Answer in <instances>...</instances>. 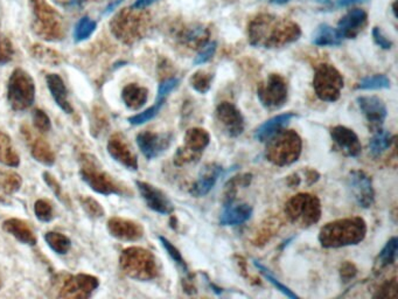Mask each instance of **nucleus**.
Segmentation results:
<instances>
[{
    "instance_id": "obj_1",
    "label": "nucleus",
    "mask_w": 398,
    "mask_h": 299,
    "mask_svg": "<svg viewBox=\"0 0 398 299\" xmlns=\"http://www.w3.org/2000/svg\"><path fill=\"white\" fill-rule=\"evenodd\" d=\"M301 35L299 25L292 20L261 13L248 23V40L262 48H281L296 42Z\"/></svg>"
},
{
    "instance_id": "obj_2",
    "label": "nucleus",
    "mask_w": 398,
    "mask_h": 299,
    "mask_svg": "<svg viewBox=\"0 0 398 299\" xmlns=\"http://www.w3.org/2000/svg\"><path fill=\"white\" fill-rule=\"evenodd\" d=\"M367 235V224L362 218L353 216L335 220L319 231V242L327 249L357 246Z\"/></svg>"
},
{
    "instance_id": "obj_3",
    "label": "nucleus",
    "mask_w": 398,
    "mask_h": 299,
    "mask_svg": "<svg viewBox=\"0 0 398 299\" xmlns=\"http://www.w3.org/2000/svg\"><path fill=\"white\" fill-rule=\"evenodd\" d=\"M151 18L144 10L123 8L110 21L111 33L124 45H133L148 35Z\"/></svg>"
},
{
    "instance_id": "obj_4",
    "label": "nucleus",
    "mask_w": 398,
    "mask_h": 299,
    "mask_svg": "<svg viewBox=\"0 0 398 299\" xmlns=\"http://www.w3.org/2000/svg\"><path fill=\"white\" fill-rule=\"evenodd\" d=\"M33 15L32 30L45 41H61L65 38L66 25L62 15L46 0H30Z\"/></svg>"
},
{
    "instance_id": "obj_5",
    "label": "nucleus",
    "mask_w": 398,
    "mask_h": 299,
    "mask_svg": "<svg viewBox=\"0 0 398 299\" xmlns=\"http://www.w3.org/2000/svg\"><path fill=\"white\" fill-rule=\"evenodd\" d=\"M303 140L293 130L281 129L266 140V158L276 166L292 165L299 160Z\"/></svg>"
},
{
    "instance_id": "obj_6",
    "label": "nucleus",
    "mask_w": 398,
    "mask_h": 299,
    "mask_svg": "<svg viewBox=\"0 0 398 299\" xmlns=\"http://www.w3.org/2000/svg\"><path fill=\"white\" fill-rule=\"evenodd\" d=\"M80 175L82 180L96 193L103 195H124L128 193L126 187L103 170L95 155L89 153L81 155Z\"/></svg>"
},
{
    "instance_id": "obj_7",
    "label": "nucleus",
    "mask_w": 398,
    "mask_h": 299,
    "mask_svg": "<svg viewBox=\"0 0 398 299\" xmlns=\"http://www.w3.org/2000/svg\"><path fill=\"white\" fill-rule=\"evenodd\" d=\"M119 265L126 276L141 282L155 280L159 273L156 256L141 247H130L123 250Z\"/></svg>"
},
{
    "instance_id": "obj_8",
    "label": "nucleus",
    "mask_w": 398,
    "mask_h": 299,
    "mask_svg": "<svg viewBox=\"0 0 398 299\" xmlns=\"http://www.w3.org/2000/svg\"><path fill=\"white\" fill-rule=\"evenodd\" d=\"M285 214L293 224L301 228L311 227L321 218V204L312 194H297L285 204Z\"/></svg>"
},
{
    "instance_id": "obj_9",
    "label": "nucleus",
    "mask_w": 398,
    "mask_h": 299,
    "mask_svg": "<svg viewBox=\"0 0 398 299\" xmlns=\"http://www.w3.org/2000/svg\"><path fill=\"white\" fill-rule=\"evenodd\" d=\"M8 99L14 111H25L35 101L34 80L23 69L13 70L8 84Z\"/></svg>"
},
{
    "instance_id": "obj_10",
    "label": "nucleus",
    "mask_w": 398,
    "mask_h": 299,
    "mask_svg": "<svg viewBox=\"0 0 398 299\" xmlns=\"http://www.w3.org/2000/svg\"><path fill=\"white\" fill-rule=\"evenodd\" d=\"M345 86V81L342 77L341 73L334 66L328 64H323L315 69V77H313V88L315 95L323 102H337L341 91Z\"/></svg>"
},
{
    "instance_id": "obj_11",
    "label": "nucleus",
    "mask_w": 398,
    "mask_h": 299,
    "mask_svg": "<svg viewBox=\"0 0 398 299\" xmlns=\"http://www.w3.org/2000/svg\"><path fill=\"white\" fill-rule=\"evenodd\" d=\"M257 97L266 110L281 109L288 102V82L279 74H270L268 79L258 86Z\"/></svg>"
},
{
    "instance_id": "obj_12",
    "label": "nucleus",
    "mask_w": 398,
    "mask_h": 299,
    "mask_svg": "<svg viewBox=\"0 0 398 299\" xmlns=\"http://www.w3.org/2000/svg\"><path fill=\"white\" fill-rule=\"evenodd\" d=\"M210 143V136L205 129L193 128L187 131L185 135V144L178 148L175 155V164L177 166H182L186 164L197 162L201 157L202 152Z\"/></svg>"
},
{
    "instance_id": "obj_13",
    "label": "nucleus",
    "mask_w": 398,
    "mask_h": 299,
    "mask_svg": "<svg viewBox=\"0 0 398 299\" xmlns=\"http://www.w3.org/2000/svg\"><path fill=\"white\" fill-rule=\"evenodd\" d=\"M99 280L97 277L79 273L69 275L63 280L61 285L59 298L63 299H87L99 288Z\"/></svg>"
},
{
    "instance_id": "obj_14",
    "label": "nucleus",
    "mask_w": 398,
    "mask_h": 299,
    "mask_svg": "<svg viewBox=\"0 0 398 299\" xmlns=\"http://www.w3.org/2000/svg\"><path fill=\"white\" fill-rule=\"evenodd\" d=\"M349 193L362 209H370L375 201V191L372 178L366 172L354 170L347 178Z\"/></svg>"
},
{
    "instance_id": "obj_15",
    "label": "nucleus",
    "mask_w": 398,
    "mask_h": 299,
    "mask_svg": "<svg viewBox=\"0 0 398 299\" xmlns=\"http://www.w3.org/2000/svg\"><path fill=\"white\" fill-rule=\"evenodd\" d=\"M215 121L221 131L232 138L241 136L246 128L242 113L230 102H222L217 106Z\"/></svg>"
},
{
    "instance_id": "obj_16",
    "label": "nucleus",
    "mask_w": 398,
    "mask_h": 299,
    "mask_svg": "<svg viewBox=\"0 0 398 299\" xmlns=\"http://www.w3.org/2000/svg\"><path fill=\"white\" fill-rule=\"evenodd\" d=\"M137 144L148 160H156L166 152L173 142L172 133H157L143 131L137 136Z\"/></svg>"
},
{
    "instance_id": "obj_17",
    "label": "nucleus",
    "mask_w": 398,
    "mask_h": 299,
    "mask_svg": "<svg viewBox=\"0 0 398 299\" xmlns=\"http://www.w3.org/2000/svg\"><path fill=\"white\" fill-rule=\"evenodd\" d=\"M136 186L145 204L153 212L159 213L163 215H168L175 212V206L172 204V201L167 197L163 191L157 189L156 186L139 180L136 182Z\"/></svg>"
},
{
    "instance_id": "obj_18",
    "label": "nucleus",
    "mask_w": 398,
    "mask_h": 299,
    "mask_svg": "<svg viewBox=\"0 0 398 299\" xmlns=\"http://www.w3.org/2000/svg\"><path fill=\"white\" fill-rule=\"evenodd\" d=\"M108 152L121 166L130 171L138 170V158L121 133H114L108 142Z\"/></svg>"
},
{
    "instance_id": "obj_19",
    "label": "nucleus",
    "mask_w": 398,
    "mask_h": 299,
    "mask_svg": "<svg viewBox=\"0 0 398 299\" xmlns=\"http://www.w3.org/2000/svg\"><path fill=\"white\" fill-rule=\"evenodd\" d=\"M330 138L342 155L357 158L362 152V145L357 133L344 125L333 126L330 131Z\"/></svg>"
},
{
    "instance_id": "obj_20",
    "label": "nucleus",
    "mask_w": 398,
    "mask_h": 299,
    "mask_svg": "<svg viewBox=\"0 0 398 299\" xmlns=\"http://www.w3.org/2000/svg\"><path fill=\"white\" fill-rule=\"evenodd\" d=\"M357 102L372 129H381L388 115L387 106L384 99L377 96H360L357 97Z\"/></svg>"
},
{
    "instance_id": "obj_21",
    "label": "nucleus",
    "mask_w": 398,
    "mask_h": 299,
    "mask_svg": "<svg viewBox=\"0 0 398 299\" xmlns=\"http://www.w3.org/2000/svg\"><path fill=\"white\" fill-rule=\"evenodd\" d=\"M21 133H23L27 144H28L30 153L37 162L41 163L42 165H46V166H52L55 164L54 151L45 138L35 135L32 129H30V126H27V125L21 126Z\"/></svg>"
},
{
    "instance_id": "obj_22",
    "label": "nucleus",
    "mask_w": 398,
    "mask_h": 299,
    "mask_svg": "<svg viewBox=\"0 0 398 299\" xmlns=\"http://www.w3.org/2000/svg\"><path fill=\"white\" fill-rule=\"evenodd\" d=\"M108 231L115 239L128 242L138 241L144 236V228L141 224L132 220L123 219L118 216L109 219Z\"/></svg>"
},
{
    "instance_id": "obj_23",
    "label": "nucleus",
    "mask_w": 398,
    "mask_h": 299,
    "mask_svg": "<svg viewBox=\"0 0 398 299\" xmlns=\"http://www.w3.org/2000/svg\"><path fill=\"white\" fill-rule=\"evenodd\" d=\"M368 21L367 12L361 8H354L347 12L339 20L337 30L342 39H355L364 30Z\"/></svg>"
},
{
    "instance_id": "obj_24",
    "label": "nucleus",
    "mask_w": 398,
    "mask_h": 299,
    "mask_svg": "<svg viewBox=\"0 0 398 299\" xmlns=\"http://www.w3.org/2000/svg\"><path fill=\"white\" fill-rule=\"evenodd\" d=\"M223 168L217 163H209L202 167L197 182L190 187V193L195 197H205L212 190L222 175Z\"/></svg>"
},
{
    "instance_id": "obj_25",
    "label": "nucleus",
    "mask_w": 398,
    "mask_h": 299,
    "mask_svg": "<svg viewBox=\"0 0 398 299\" xmlns=\"http://www.w3.org/2000/svg\"><path fill=\"white\" fill-rule=\"evenodd\" d=\"M210 30L202 23H193L178 32L177 39L182 46L192 50H201L210 40Z\"/></svg>"
},
{
    "instance_id": "obj_26",
    "label": "nucleus",
    "mask_w": 398,
    "mask_h": 299,
    "mask_svg": "<svg viewBox=\"0 0 398 299\" xmlns=\"http://www.w3.org/2000/svg\"><path fill=\"white\" fill-rule=\"evenodd\" d=\"M252 207L248 204H224L223 212L220 216L221 226H239L247 222L252 215Z\"/></svg>"
},
{
    "instance_id": "obj_27",
    "label": "nucleus",
    "mask_w": 398,
    "mask_h": 299,
    "mask_svg": "<svg viewBox=\"0 0 398 299\" xmlns=\"http://www.w3.org/2000/svg\"><path fill=\"white\" fill-rule=\"evenodd\" d=\"M46 82H47V87L50 89V95L57 106H60V109L65 111L66 114H72L74 109L69 102L67 88L63 80L61 79V76L57 74H47Z\"/></svg>"
},
{
    "instance_id": "obj_28",
    "label": "nucleus",
    "mask_w": 398,
    "mask_h": 299,
    "mask_svg": "<svg viewBox=\"0 0 398 299\" xmlns=\"http://www.w3.org/2000/svg\"><path fill=\"white\" fill-rule=\"evenodd\" d=\"M3 229L23 244H27V246H35L37 244V236H35L34 231L23 220L14 219V218L5 220Z\"/></svg>"
},
{
    "instance_id": "obj_29",
    "label": "nucleus",
    "mask_w": 398,
    "mask_h": 299,
    "mask_svg": "<svg viewBox=\"0 0 398 299\" xmlns=\"http://www.w3.org/2000/svg\"><path fill=\"white\" fill-rule=\"evenodd\" d=\"M23 179L11 170L0 168V204H8L11 197L21 189Z\"/></svg>"
},
{
    "instance_id": "obj_30",
    "label": "nucleus",
    "mask_w": 398,
    "mask_h": 299,
    "mask_svg": "<svg viewBox=\"0 0 398 299\" xmlns=\"http://www.w3.org/2000/svg\"><path fill=\"white\" fill-rule=\"evenodd\" d=\"M297 117L296 114L293 113H286V114L277 115L275 117L270 118L268 121L264 122L255 133V139L259 142H266L270 137L273 136L275 133L284 129L285 126L288 124V122Z\"/></svg>"
},
{
    "instance_id": "obj_31",
    "label": "nucleus",
    "mask_w": 398,
    "mask_h": 299,
    "mask_svg": "<svg viewBox=\"0 0 398 299\" xmlns=\"http://www.w3.org/2000/svg\"><path fill=\"white\" fill-rule=\"evenodd\" d=\"M121 99L130 110H139L148 102V90L139 84H126L121 91Z\"/></svg>"
},
{
    "instance_id": "obj_32",
    "label": "nucleus",
    "mask_w": 398,
    "mask_h": 299,
    "mask_svg": "<svg viewBox=\"0 0 398 299\" xmlns=\"http://www.w3.org/2000/svg\"><path fill=\"white\" fill-rule=\"evenodd\" d=\"M312 44L318 47H337L342 44V38L339 35L337 28L330 27V25L324 23L318 27L315 32Z\"/></svg>"
},
{
    "instance_id": "obj_33",
    "label": "nucleus",
    "mask_w": 398,
    "mask_h": 299,
    "mask_svg": "<svg viewBox=\"0 0 398 299\" xmlns=\"http://www.w3.org/2000/svg\"><path fill=\"white\" fill-rule=\"evenodd\" d=\"M0 164L8 167H18L20 164L19 155L15 151L11 138L1 130H0Z\"/></svg>"
},
{
    "instance_id": "obj_34",
    "label": "nucleus",
    "mask_w": 398,
    "mask_h": 299,
    "mask_svg": "<svg viewBox=\"0 0 398 299\" xmlns=\"http://www.w3.org/2000/svg\"><path fill=\"white\" fill-rule=\"evenodd\" d=\"M395 143V136L392 133L386 130H376L375 135L372 136L369 142V152L374 157H379L384 152L391 148V145Z\"/></svg>"
},
{
    "instance_id": "obj_35",
    "label": "nucleus",
    "mask_w": 398,
    "mask_h": 299,
    "mask_svg": "<svg viewBox=\"0 0 398 299\" xmlns=\"http://www.w3.org/2000/svg\"><path fill=\"white\" fill-rule=\"evenodd\" d=\"M160 243H161V246L163 247V249L166 250L167 254L168 256L173 260L175 264L178 265L180 270H181L185 277H186V284H185V289H188V284H190V282H192V278H190V269H188V265H187L186 262L182 258L181 253L179 251L178 248L177 247L173 246V243L171 241H168L166 238H163V236H159Z\"/></svg>"
},
{
    "instance_id": "obj_36",
    "label": "nucleus",
    "mask_w": 398,
    "mask_h": 299,
    "mask_svg": "<svg viewBox=\"0 0 398 299\" xmlns=\"http://www.w3.org/2000/svg\"><path fill=\"white\" fill-rule=\"evenodd\" d=\"M30 53L35 60H38L43 65L59 66L63 61L60 53H57V50L48 48L46 46L34 45L30 48Z\"/></svg>"
},
{
    "instance_id": "obj_37",
    "label": "nucleus",
    "mask_w": 398,
    "mask_h": 299,
    "mask_svg": "<svg viewBox=\"0 0 398 299\" xmlns=\"http://www.w3.org/2000/svg\"><path fill=\"white\" fill-rule=\"evenodd\" d=\"M45 241L50 247V249L59 255L67 254L72 248V241L68 236L61 234V233H57V231L46 233Z\"/></svg>"
},
{
    "instance_id": "obj_38",
    "label": "nucleus",
    "mask_w": 398,
    "mask_h": 299,
    "mask_svg": "<svg viewBox=\"0 0 398 299\" xmlns=\"http://www.w3.org/2000/svg\"><path fill=\"white\" fill-rule=\"evenodd\" d=\"M252 179V175H236L232 180L228 182L227 186H226V193H224V204H232L235 202L236 194H237V191H239V187L243 186L249 185Z\"/></svg>"
},
{
    "instance_id": "obj_39",
    "label": "nucleus",
    "mask_w": 398,
    "mask_h": 299,
    "mask_svg": "<svg viewBox=\"0 0 398 299\" xmlns=\"http://www.w3.org/2000/svg\"><path fill=\"white\" fill-rule=\"evenodd\" d=\"M397 247L398 241L396 236L391 238L386 243V246L384 247V249L381 250L379 258H377V263L381 268H387L389 265L394 264L396 258H397Z\"/></svg>"
},
{
    "instance_id": "obj_40",
    "label": "nucleus",
    "mask_w": 398,
    "mask_h": 299,
    "mask_svg": "<svg viewBox=\"0 0 398 299\" xmlns=\"http://www.w3.org/2000/svg\"><path fill=\"white\" fill-rule=\"evenodd\" d=\"M212 79L214 75L212 73L205 72V70H199L194 73L193 75L190 77V87L194 90L200 93V94H207L210 88H212Z\"/></svg>"
},
{
    "instance_id": "obj_41",
    "label": "nucleus",
    "mask_w": 398,
    "mask_h": 299,
    "mask_svg": "<svg viewBox=\"0 0 398 299\" xmlns=\"http://www.w3.org/2000/svg\"><path fill=\"white\" fill-rule=\"evenodd\" d=\"M254 265L256 267V268H257L258 271L262 273L263 276H264V278H266V280H268L269 283H271V284H272L275 288L277 289L278 291H281L283 295L286 296V297H288V298H298V296H297L296 293H295V292L291 290V289L288 288L286 285L281 283V282H279V280H278L276 277L273 276L272 273H270V270L268 269L266 267H264L262 263H259L258 261H254Z\"/></svg>"
},
{
    "instance_id": "obj_42",
    "label": "nucleus",
    "mask_w": 398,
    "mask_h": 299,
    "mask_svg": "<svg viewBox=\"0 0 398 299\" xmlns=\"http://www.w3.org/2000/svg\"><path fill=\"white\" fill-rule=\"evenodd\" d=\"M390 80L386 75H374L364 77L360 81L357 89L361 90H381L390 88Z\"/></svg>"
},
{
    "instance_id": "obj_43",
    "label": "nucleus",
    "mask_w": 398,
    "mask_h": 299,
    "mask_svg": "<svg viewBox=\"0 0 398 299\" xmlns=\"http://www.w3.org/2000/svg\"><path fill=\"white\" fill-rule=\"evenodd\" d=\"M96 27H97V23L95 20L91 19L89 17H83L76 25L75 33H74L75 41H83L90 38L91 35L95 32Z\"/></svg>"
},
{
    "instance_id": "obj_44",
    "label": "nucleus",
    "mask_w": 398,
    "mask_h": 299,
    "mask_svg": "<svg viewBox=\"0 0 398 299\" xmlns=\"http://www.w3.org/2000/svg\"><path fill=\"white\" fill-rule=\"evenodd\" d=\"M163 103H165V101H157L155 106H152L151 108H148V109L145 110V111H143L141 114H137L132 116V117H130V124L141 125L151 121V119L156 117L160 109L163 108Z\"/></svg>"
},
{
    "instance_id": "obj_45",
    "label": "nucleus",
    "mask_w": 398,
    "mask_h": 299,
    "mask_svg": "<svg viewBox=\"0 0 398 299\" xmlns=\"http://www.w3.org/2000/svg\"><path fill=\"white\" fill-rule=\"evenodd\" d=\"M34 213L42 222H50L54 219V207L52 202L46 199H39L35 201Z\"/></svg>"
},
{
    "instance_id": "obj_46",
    "label": "nucleus",
    "mask_w": 398,
    "mask_h": 299,
    "mask_svg": "<svg viewBox=\"0 0 398 299\" xmlns=\"http://www.w3.org/2000/svg\"><path fill=\"white\" fill-rule=\"evenodd\" d=\"M81 206L88 216L92 219H101L104 215V209L99 204V201L92 199L91 197H80Z\"/></svg>"
},
{
    "instance_id": "obj_47",
    "label": "nucleus",
    "mask_w": 398,
    "mask_h": 299,
    "mask_svg": "<svg viewBox=\"0 0 398 299\" xmlns=\"http://www.w3.org/2000/svg\"><path fill=\"white\" fill-rule=\"evenodd\" d=\"M32 118H33V124H34L35 129L38 130L39 133H48L52 129V123H50V117L43 110L35 109L33 111V115H32Z\"/></svg>"
},
{
    "instance_id": "obj_48",
    "label": "nucleus",
    "mask_w": 398,
    "mask_h": 299,
    "mask_svg": "<svg viewBox=\"0 0 398 299\" xmlns=\"http://www.w3.org/2000/svg\"><path fill=\"white\" fill-rule=\"evenodd\" d=\"M14 55V50L11 40L0 33V65H6L11 62Z\"/></svg>"
},
{
    "instance_id": "obj_49",
    "label": "nucleus",
    "mask_w": 398,
    "mask_h": 299,
    "mask_svg": "<svg viewBox=\"0 0 398 299\" xmlns=\"http://www.w3.org/2000/svg\"><path fill=\"white\" fill-rule=\"evenodd\" d=\"M217 44L215 41H209L207 45L200 50L195 59H194V65L201 66L207 64L209 60H212V57L215 55L217 52Z\"/></svg>"
},
{
    "instance_id": "obj_50",
    "label": "nucleus",
    "mask_w": 398,
    "mask_h": 299,
    "mask_svg": "<svg viewBox=\"0 0 398 299\" xmlns=\"http://www.w3.org/2000/svg\"><path fill=\"white\" fill-rule=\"evenodd\" d=\"M91 125H92L91 130H92L94 136H97L99 133H103L108 128V119H106V114L103 110L99 109V108L94 109Z\"/></svg>"
},
{
    "instance_id": "obj_51",
    "label": "nucleus",
    "mask_w": 398,
    "mask_h": 299,
    "mask_svg": "<svg viewBox=\"0 0 398 299\" xmlns=\"http://www.w3.org/2000/svg\"><path fill=\"white\" fill-rule=\"evenodd\" d=\"M43 180H45L46 185L50 187V190L53 191V193L57 195L60 201L62 202H65V204H69V199L68 197H66V194L63 193V190H62V187H61L60 184L57 182V179L54 175H50V172H45L43 173Z\"/></svg>"
},
{
    "instance_id": "obj_52",
    "label": "nucleus",
    "mask_w": 398,
    "mask_h": 299,
    "mask_svg": "<svg viewBox=\"0 0 398 299\" xmlns=\"http://www.w3.org/2000/svg\"><path fill=\"white\" fill-rule=\"evenodd\" d=\"M179 84H180V80H179L178 77H171V79L163 80L160 84L159 89H158L157 101H165L167 96L170 95L172 91L179 87Z\"/></svg>"
},
{
    "instance_id": "obj_53",
    "label": "nucleus",
    "mask_w": 398,
    "mask_h": 299,
    "mask_svg": "<svg viewBox=\"0 0 398 299\" xmlns=\"http://www.w3.org/2000/svg\"><path fill=\"white\" fill-rule=\"evenodd\" d=\"M397 295V282L396 278L384 283L381 288L377 290L374 297L375 298H395Z\"/></svg>"
},
{
    "instance_id": "obj_54",
    "label": "nucleus",
    "mask_w": 398,
    "mask_h": 299,
    "mask_svg": "<svg viewBox=\"0 0 398 299\" xmlns=\"http://www.w3.org/2000/svg\"><path fill=\"white\" fill-rule=\"evenodd\" d=\"M372 38H374L376 45L381 47L382 50H390L392 47V41L384 35V32L379 30V27H375L372 30Z\"/></svg>"
},
{
    "instance_id": "obj_55",
    "label": "nucleus",
    "mask_w": 398,
    "mask_h": 299,
    "mask_svg": "<svg viewBox=\"0 0 398 299\" xmlns=\"http://www.w3.org/2000/svg\"><path fill=\"white\" fill-rule=\"evenodd\" d=\"M357 267L353 263H350V262H346L340 268V277H341V280L344 282H349V280H353L354 277L357 276Z\"/></svg>"
},
{
    "instance_id": "obj_56",
    "label": "nucleus",
    "mask_w": 398,
    "mask_h": 299,
    "mask_svg": "<svg viewBox=\"0 0 398 299\" xmlns=\"http://www.w3.org/2000/svg\"><path fill=\"white\" fill-rule=\"evenodd\" d=\"M158 0H136L133 3L132 8H136V10H145V8L151 6L152 4L157 3Z\"/></svg>"
},
{
    "instance_id": "obj_57",
    "label": "nucleus",
    "mask_w": 398,
    "mask_h": 299,
    "mask_svg": "<svg viewBox=\"0 0 398 299\" xmlns=\"http://www.w3.org/2000/svg\"><path fill=\"white\" fill-rule=\"evenodd\" d=\"M362 1H366V0H338V6L339 8H347V6H350V5L362 3Z\"/></svg>"
},
{
    "instance_id": "obj_58",
    "label": "nucleus",
    "mask_w": 398,
    "mask_h": 299,
    "mask_svg": "<svg viewBox=\"0 0 398 299\" xmlns=\"http://www.w3.org/2000/svg\"><path fill=\"white\" fill-rule=\"evenodd\" d=\"M86 1H87V0H70L69 5H70V6L74 8H80L83 6Z\"/></svg>"
},
{
    "instance_id": "obj_59",
    "label": "nucleus",
    "mask_w": 398,
    "mask_h": 299,
    "mask_svg": "<svg viewBox=\"0 0 398 299\" xmlns=\"http://www.w3.org/2000/svg\"><path fill=\"white\" fill-rule=\"evenodd\" d=\"M290 1H291V0H270V3L275 5H285L290 3Z\"/></svg>"
},
{
    "instance_id": "obj_60",
    "label": "nucleus",
    "mask_w": 398,
    "mask_h": 299,
    "mask_svg": "<svg viewBox=\"0 0 398 299\" xmlns=\"http://www.w3.org/2000/svg\"><path fill=\"white\" fill-rule=\"evenodd\" d=\"M315 1H317V3H319V4H321V5H330V0H315Z\"/></svg>"
},
{
    "instance_id": "obj_61",
    "label": "nucleus",
    "mask_w": 398,
    "mask_h": 299,
    "mask_svg": "<svg viewBox=\"0 0 398 299\" xmlns=\"http://www.w3.org/2000/svg\"><path fill=\"white\" fill-rule=\"evenodd\" d=\"M0 288H1V278H0Z\"/></svg>"
}]
</instances>
